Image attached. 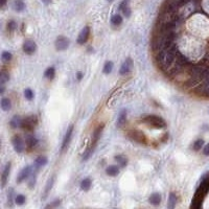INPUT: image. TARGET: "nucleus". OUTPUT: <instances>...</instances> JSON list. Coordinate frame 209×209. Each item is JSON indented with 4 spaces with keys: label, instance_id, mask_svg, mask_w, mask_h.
<instances>
[{
    "label": "nucleus",
    "instance_id": "nucleus-10",
    "mask_svg": "<svg viewBox=\"0 0 209 209\" xmlns=\"http://www.w3.org/2000/svg\"><path fill=\"white\" fill-rule=\"evenodd\" d=\"M89 36H90V27L85 26L83 29H82L80 35H78V39H76V42H78V44H85L89 39Z\"/></svg>",
    "mask_w": 209,
    "mask_h": 209
},
{
    "label": "nucleus",
    "instance_id": "nucleus-35",
    "mask_svg": "<svg viewBox=\"0 0 209 209\" xmlns=\"http://www.w3.org/2000/svg\"><path fill=\"white\" fill-rule=\"evenodd\" d=\"M60 203H61L60 200H55V201H52L51 203L48 204V205L44 209H55V208H58L59 206H60Z\"/></svg>",
    "mask_w": 209,
    "mask_h": 209
},
{
    "label": "nucleus",
    "instance_id": "nucleus-13",
    "mask_svg": "<svg viewBox=\"0 0 209 209\" xmlns=\"http://www.w3.org/2000/svg\"><path fill=\"white\" fill-rule=\"evenodd\" d=\"M177 195L175 192H170L169 196V200H167V209H175L177 205Z\"/></svg>",
    "mask_w": 209,
    "mask_h": 209
},
{
    "label": "nucleus",
    "instance_id": "nucleus-8",
    "mask_svg": "<svg viewBox=\"0 0 209 209\" xmlns=\"http://www.w3.org/2000/svg\"><path fill=\"white\" fill-rule=\"evenodd\" d=\"M132 68H133V60L131 58H128L120 66L119 69V74L120 75H127L128 73L131 72Z\"/></svg>",
    "mask_w": 209,
    "mask_h": 209
},
{
    "label": "nucleus",
    "instance_id": "nucleus-23",
    "mask_svg": "<svg viewBox=\"0 0 209 209\" xmlns=\"http://www.w3.org/2000/svg\"><path fill=\"white\" fill-rule=\"evenodd\" d=\"M104 130V126L101 124V126L97 127V128L95 129V131H94L93 133V138H92V144H96V142H97V140L99 139V137H101V132H103Z\"/></svg>",
    "mask_w": 209,
    "mask_h": 209
},
{
    "label": "nucleus",
    "instance_id": "nucleus-15",
    "mask_svg": "<svg viewBox=\"0 0 209 209\" xmlns=\"http://www.w3.org/2000/svg\"><path fill=\"white\" fill-rule=\"evenodd\" d=\"M46 164H47V158L45 156H39L37 159H36L34 167L36 169H41V167L45 166Z\"/></svg>",
    "mask_w": 209,
    "mask_h": 209
},
{
    "label": "nucleus",
    "instance_id": "nucleus-21",
    "mask_svg": "<svg viewBox=\"0 0 209 209\" xmlns=\"http://www.w3.org/2000/svg\"><path fill=\"white\" fill-rule=\"evenodd\" d=\"M91 185H92V181H91L90 178H85L81 182V188L84 192H88L91 188Z\"/></svg>",
    "mask_w": 209,
    "mask_h": 209
},
{
    "label": "nucleus",
    "instance_id": "nucleus-27",
    "mask_svg": "<svg viewBox=\"0 0 209 209\" xmlns=\"http://www.w3.org/2000/svg\"><path fill=\"white\" fill-rule=\"evenodd\" d=\"M10 81V74L6 71H1L0 72V85H4Z\"/></svg>",
    "mask_w": 209,
    "mask_h": 209
},
{
    "label": "nucleus",
    "instance_id": "nucleus-14",
    "mask_svg": "<svg viewBox=\"0 0 209 209\" xmlns=\"http://www.w3.org/2000/svg\"><path fill=\"white\" fill-rule=\"evenodd\" d=\"M25 144L27 145L28 149H34L36 145L38 144V139L36 138L34 135H27L25 138Z\"/></svg>",
    "mask_w": 209,
    "mask_h": 209
},
{
    "label": "nucleus",
    "instance_id": "nucleus-5",
    "mask_svg": "<svg viewBox=\"0 0 209 209\" xmlns=\"http://www.w3.org/2000/svg\"><path fill=\"white\" fill-rule=\"evenodd\" d=\"M12 143H13L14 150L16 151V153H18V154H21V153L24 151V141L20 135H15V136L13 137Z\"/></svg>",
    "mask_w": 209,
    "mask_h": 209
},
{
    "label": "nucleus",
    "instance_id": "nucleus-24",
    "mask_svg": "<svg viewBox=\"0 0 209 209\" xmlns=\"http://www.w3.org/2000/svg\"><path fill=\"white\" fill-rule=\"evenodd\" d=\"M13 7H14V10L16 12H22L25 9V3L22 0H14Z\"/></svg>",
    "mask_w": 209,
    "mask_h": 209
},
{
    "label": "nucleus",
    "instance_id": "nucleus-29",
    "mask_svg": "<svg viewBox=\"0 0 209 209\" xmlns=\"http://www.w3.org/2000/svg\"><path fill=\"white\" fill-rule=\"evenodd\" d=\"M196 92L200 93L201 95H204V96H209V86H207V87L199 86V87L197 88V90H196Z\"/></svg>",
    "mask_w": 209,
    "mask_h": 209
},
{
    "label": "nucleus",
    "instance_id": "nucleus-12",
    "mask_svg": "<svg viewBox=\"0 0 209 209\" xmlns=\"http://www.w3.org/2000/svg\"><path fill=\"white\" fill-rule=\"evenodd\" d=\"M11 167H12V163L7 162L6 165L4 166V169L2 172V176H1V186L4 187L7 183V180H9V176L10 173H11Z\"/></svg>",
    "mask_w": 209,
    "mask_h": 209
},
{
    "label": "nucleus",
    "instance_id": "nucleus-25",
    "mask_svg": "<svg viewBox=\"0 0 209 209\" xmlns=\"http://www.w3.org/2000/svg\"><path fill=\"white\" fill-rule=\"evenodd\" d=\"M113 67H114L113 62H112V61H108V62L104 63L103 72L104 74H109V73H111V71L113 70Z\"/></svg>",
    "mask_w": 209,
    "mask_h": 209
},
{
    "label": "nucleus",
    "instance_id": "nucleus-3",
    "mask_svg": "<svg viewBox=\"0 0 209 209\" xmlns=\"http://www.w3.org/2000/svg\"><path fill=\"white\" fill-rule=\"evenodd\" d=\"M38 124V117L37 115H30L22 119L20 128L23 129L24 131H32L35 129V127Z\"/></svg>",
    "mask_w": 209,
    "mask_h": 209
},
{
    "label": "nucleus",
    "instance_id": "nucleus-32",
    "mask_svg": "<svg viewBox=\"0 0 209 209\" xmlns=\"http://www.w3.org/2000/svg\"><path fill=\"white\" fill-rule=\"evenodd\" d=\"M25 201H26V198H25L24 195H18V196H16V198H15V203L19 206L23 205L25 203Z\"/></svg>",
    "mask_w": 209,
    "mask_h": 209
},
{
    "label": "nucleus",
    "instance_id": "nucleus-31",
    "mask_svg": "<svg viewBox=\"0 0 209 209\" xmlns=\"http://www.w3.org/2000/svg\"><path fill=\"white\" fill-rule=\"evenodd\" d=\"M24 96H25V98H26L27 101H32L34 97H35V93L30 88H26L24 90Z\"/></svg>",
    "mask_w": 209,
    "mask_h": 209
},
{
    "label": "nucleus",
    "instance_id": "nucleus-7",
    "mask_svg": "<svg viewBox=\"0 0 209 209\" xmlns=\"http://www.w3.org/2000/svg\"><path fill=\"white\" fill-rule=\"evenodd\" d=\"M69 40L68 38L64 37V36H60V37L57 38L55 40V48L59 51H62V50H66L69 46Z\"/></svg>",
    "mask_w": 209,
    "mask_h": 209
},
{
    "label": "nucleus",
    "instance_id": "nucleus-16",
    "mask_svg": "<svg viewBox=\"0 0 209 209\" xmlns=\"http://www.w3.org/2000/svg\"><path fill=\"white\" fill-rule=\"evenodd\" d=\"M149 202L154 206H158L161 203V195L159 192H154L151 195V197L149 198Z\"/></svg>",
    "mask_w": 209,
    "mask_h": 209
},
{
    "label": "nucleus",
    "instance_id": "nucleus-19",
    "mask_svg": "<svg viewBox=\"0 0 209 209\" xmlns=\"http://www.w3.org/2000/svg\"><path fill=\"white\" fill-rule=\"evenodd\" d=\"M114 159H115V161L118 163V165L120 167H126L128 165V158L124 155H116L114 157Z\"/></svg>",
    "mask_w": 209,
    "mask_h": 209
},
{
    "label": "nucleus",
    "instance_id": "nucleus-2",
    "mask_svg": "<svg viewBox=\"0 0 209 209\" xmlns=\"http://www.w3.org/2000/svg\"><path fill=\"white\" fill-rule=\"evenodd\" d=\"M142 121L153 129H164L166 127V122L164 119L158 115H154V114L145 116L142 119Z\"/></svg>",
    "mask_w": 209,
    "mask_h": 209
},
{
    "label": "nucleus",
    "instance_id": "nucleus-42",
    "mask_svg": "<svg viewBox=\"0 0 209 209\" xmlns=\"http://www.w3.org/2000/svg\"><path fill=\"white\" fill-rule=\"evenodd\" d=\"M203 154L205 155V156H209V143L205 145V147H204V150H203Z\"/></svg>",
    "mask_w": 209,
    "mask_h": 209
},
{
    "label": "nucleus",
    "instance_id": "nucleus-47",
    "mask_svg": "<svg viewBox=\"0 0 209 209\" xmlns=\"http://www.w3.org/2000/svg\"><path fill=\"white\" fill-rule=\"evenodd\" d=\"M108 1H109V2H111V1H113V0H108Z\"/></svg>",
    "mask_w": 209,
    "mask_h": 209
},
{
    "label": "nucleus",
    "instance_id": "nucleus-9",
    "mask_svg": "<svg viewBox=\"0 0 209 209\" xmlns=\"http://www.w3.org/2000/svg\"><path fill=\"white\" fill-rule=\"evenodd\" d=\"M72 133H73V126H70L69 128H68L67 132H66V134H65V136H64V139H63L62 147H61L62 152L66 151V150L68 149V146H69V143H70V141H71V138H72Z\"/></svg>",
    "mask_w": 209,
    "mask_h": 209
},
{
    "label": "nucleus",
    "instance_id": "nucleus-18",
    "mask_svg": "<svg viewBox=\"0 0 209 209\" xmlns=\"http://www.w3.org/2000/svg\"><path fill=\"white\" fill-rule=\"evenodd\" d=\"M0 107H1V109L3 111H10L12 108V101L10 98L7 97H3L1 99V101H0Z\"/></svg>",
    "mask_w": 209,
    "mask_h": 209
},
{
    "label": "nucleus",
    "instance_id": "nucleus-6",
    "mask_svg": "<svg viewBox=\"0 0 209 209\" xmlns=\"http://www.w3.org/2000/svg\"><path fill=\"white\" fill-rule=\"evenodd\" d=\"M34 166H30V165H27V166H25L23 169L21 170V172L19 173V175H18L17 177V183H22L23 181H25L26 179H28L30 177V175L34 173Z\"/></svg>",
    "mask_w": 209,
    "mask_h": 209
},
{
    "label": "nucleus",
    "instance_id": "nucleus-1",
    "mask_svg": "<svg viewBox=\"0 0 209 209\" xmlns=\"http://www.w3.org/2000/svg\"><path fill=\"white\" fill-rule=\"evenodd\" d=\"M178 53V48L176 46V44L172 48L164 51L158 52L157 53V63L159 65V67L162 70H169L173 65H174L176 58H177Z\"/></svg>",
    "mask_w": 209,
    "mask_h": 209
},
{
    "label": "nucleus",
    "instance_id": "nucleus-4",
    "mask_svg": "<svg viewBox=\"0 0 209 209\" xmlns=\"http://www.w3.org/2000/svg\"><path fill=\"white\" fill-rule=\"evenodd\" d=\"M128 136L130 139H132L133 141L137 142V143H141V144L146 143V138H145L144 134L141 131H138V130H132V131H130L128 133Z\"/></svg>",
    "mask_w": 209,
    "mask_h": 209
},
{
    "label": "nucleus",
    "instance_id": "nucleus-40",
    "mask_svg": "<svg viewBox=\"0 0 209 209\" xmlns=\"http://www.w3.org/2000/svg\"><path fill=\"white\" fill-rule=\"evenodd\" d=\"M128 3H129V0H124V1L119 4V10H120V11H124L126 7H128Z\"/></svg>",
    "mask_w": 209,
    "mask_h": 209
},
{
    "label": "nucleus",
    "instance_id": "nucleus-45",
    "mask_svg": "<svg viewBox=\"0 0 209 209\" xmlns=\"http://www.w3.org/2000/svg\"><path fill=\"white\" fill-rule=\"evenodd\" d=\"M4 91H6V87L3 85H0V94H2Z\"/></svg>",
    "mask_w": 209,
    "mask_h": 209
},
{
    "label": "nucleus",
    "instance_id": "nucleus-39",
    "mask_svg": "<svg viewBox=\"0 0 209 209\" xmlns=\"http://www.w3.org/2000/svg\"><path fill=\"white\" fill-rule=\"evenodd\" d=\"M16 27H17L16 22L13 21V20L7 23V30H9V32H14V30L16 29Z\"/></svg>",
    "mask_w": 209,
    "mask_h": 209
},
{
    "label": "nucleus",
    "instance_id": "nucleus-28",
    "mask_svg": "<svg viewBox=\"0 0 209 209\" xmlns=\"http://www.w3.org/2000/svg\"><path fill=\"white\" fill-rule=\"evenodd\" d=\"M111 23L115 26H118L122 23V17L120 15H114L113 17L111 18Z\"/></svg>",
    "mask_w": 209,
    "mask_h": 209
},
{
    "label": "nucleus",
    "instance_id": "nucleus-26",
    "mask_svg": "<svg viewBox=\"0 0 209 209\" xmlns=\"http://www.w3.org/2000/svg\"><path fill=\"white\" fill-rule=\"evenodd\" d=\"M55 67H48L44 72V76L46 78H48V80H52L55 78Z\"/></svg>",
    "mask_w": 209,
    "mask_h": 209
},
{
    "label": "nucleus",
    "instance_id": "nucleus-30",
    "mask_svg": "<svg viewBox=\"0 0 209 209\" xmlns=\"http://www.w3.org/2000/svg\"><path fill=\"white\" fill-rule=\"evenodd\" d=\"M203 144H204V140L203 139L196 140V141L193 142V144H192V150H193V151H196V152L200 151V150L202 149Z\"/></svg>",
    "mask_w": 209,
    "mask_h": 209
},
{
    "label": "nucleus",
    "instance_id": "nucleus-44",
    "mask_svg": "<svg viewBox=\"0 0 209 209\" xmlns=\"http://www.w3.org/2000/svg\"><path fill=\"white\" fill-rule=\"evenodd\" d=\"M6 2H7V0H0V7H2V6H6Z\"/></svg>",
    "mask_w": 209,
    "mask_h": 209
},
{
    "label": "nucleus",
    "instance_id": "nucleus-37",
    "mask_svg": "<svg viewBox=\"0 0 209 209\" xmlns=\"http://www.w3.org/2000/svg\"><path fill=\"white\" fill-rule=\"evenodd\" d=\"M7 202H9V205L12 206L13 203H14V189L11 188L9 190V196H7Z\"/></svg>",
    "mask_w": 209,
    "mask_h": 209
},
{
    "label": "nucleus",
    "instance_id": "nucleus-22",
    "mask_svg": "<svg viewBox=\"0 0 209 209\" xmlns=\"http://www.w3.org/2000/svg\"><path fill=\"white\" fill-rule=\"evenodd\" d=\"M127 121V111L124 110H121L120 113H119L118 115V119H117V126L118 127H122L124 124H126Z\"/></svg>",
    "mask_w": 209,
    "mask_h": 209
},
{
    "label": "nucleus",
    "instance_id": "nucleus-11",
    "mask_svg": "<svg viewBox=\"0 0 209 209\" xmlns=\"http://www.w3.org/2000/svg\"><path fill=\"white\" fill-rule=\"evenodd\" d=\"M37 50V45L32 40H26L23 44V51L26 55H32Z\"/></svg>",
    "mask_w": 209,
    "mask_h": 209
},
{
    "label": "nucleus",
    "instance_id": "nucleus-46",
    "mask_svg": "<svg viewBox=\"0 0 209 209\" xmlns=\"http://www.w3.org/2000/svg\"><path fill=\"white\" fill-rule=\"evenodd\" d=\"M42 2H43V3H45V4H49L50 2H51V0H42Z\"/></svg>",
    "mask_w": 209,
    "mask_h": 209
},
{
    "label": "nucleus",
    "instance_id": "nucleus-36",
    "mask_svg": "<svg viewBox=\"0 0 209 209\" xmlns=\"http://www.w3.org/2000/svg\"><path fill=\"white\" fill-rule=\"evenodd\" d=\"M13 58L12 53L10 51H3L1 53V59L3 61H6V62H9V61H11Z\"/></svg>",
    "mask_w": 209,
    "mask_h": 209
},
{
    "label": "nucleus",
    "instance_id": "nucleus-17",
    "mask_svg": "<svg viewBox=\"0 0 209 209\" xmlns=\"http://www.w3.org/2000/svg\"><path fill=\"white\" fill-rule=\"evenodd\" d=\"M106 174L110 177H115L119 174V167L117 165H109L106 169Z\"/></svg>",
    "mask_w": 209,
    "mask_h": 209
},
{
    "label": "nucleus",
    "instance_id": "nucleus-20",
    "mask_svg": "<svg viewBox=\"0 0 209 209\" xmlns=\"http://www.w3.org/2000/svg\"><path fill=\"white\" fill-rule=\"evenodd\" d=\"M21 121L22 118L19 115H15L10 121V126H11L12 129H18L20 126H21Z\"/></svg>",
    "mask_w": 209,
    "mask_h": 209
},
{
    "label": "nucleus",
    "instance_id": "nucleus-38",
    "mask_svg": "<svg viewBox=\"0 0 209 209\" xmlns=\"http://www.w3.org/2000/svg\"><path fill=\"white\" fill-rule=\"evenodd\" d=\"M28 179H29V182H28L29 188H34V186L36 184V174L35 173H32V174L30 175V177L28 178Z\"/></svg>",
    "mask_w": 209,
    "mask_h": 209
},
{
    "label": "nucleus",
    "instance_id": "nucleus-34",
    "mask_svg": "<svg viewBox=\"0 0 209 209\" xmlns=\"http://www.w3.org/2000/svg\"><path fill=\"white\" fill-rule=\"evenodd\" d=\"M53 183H55V177H51L49 180L47 181V184H46V187H45L44 195H47V193L50 192V189H51L52 186H53Z\"/></svg>",
    "mask_w": 209,
    "mask_h": 209
},
{
    "label": "nucleus",
    "instance_id": "nucleus-41",
    "mask_svg": "<svg viewBox=\"0 0 209 209\" xmlns=\"http://www.w3.org/2000/svg\"><path fill=\"white\" fill-rule=\"evenodd\" d=\"M122 12V14L124 15L126 17H130V15H131V9L128 6V7H126V9L124 10V11H121Z\"/></svg>",
    "mask_w": 209,
    "mask_h": 209
},
{
    "label": "nucleus",
    "instance_id": "nucleus-33",
    "mask_svg": "<svg viewBox=\"0 0 209 209\" xmlns=\"http://www.w3.org/2000/svg\"><path fill=\"white\" fill-rule=\"evenodd\" d=\"M94 149H95V144H91V146L89 147V149L87 150V152L85 153V155H84L83 157V160L84 161H86L87 159H89V158L91 157V155H92V153L94 151Z\"/></svg>",
    "mask_w": 209,
    "mask_h": 209
},
{
    "label": "nucleus",
    "instance_id": "nucleus-43",
    "mask_svg": "<svg viewBox=\"0 0 209 209\" xmlns=\"http://www.w3.org/2000/svg\"><path fill=\"white\" fill-rule=\"evenodd\" d=\"M83 72H81V71H78V72H76V80L78 81H81L82 78H83Z\"/></svg>",
    "mask_w": 209,
    "mask_h": 209
}]
</instances>
